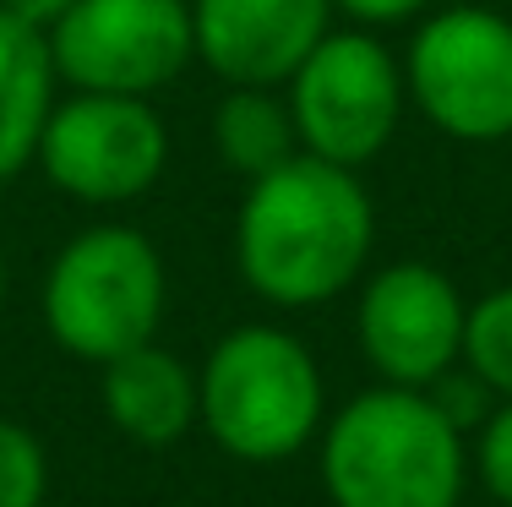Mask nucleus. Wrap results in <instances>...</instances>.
Returning <instances> with one entry per match:
<instances>
[{"label": "nucleus", "mask_w": 512, "mask_h": 507, "mask_svg": "<svg viewBox=\"0 0 512 507\" xmlns=\"http://www.w3.org/2000/svg\"><path fill=\"white\" fill-rule=\"evenodd\" d=\"M360 349L382 382L393 388H431L442 371L463 360V306L458 284L431 262H387L371 273L360 295Z\"/></svg>", "instance_id": "nucleus-9"}, {"label": "nucleus", "mask_w": 512, "mask_h": 507, "mask_svg": "<svg viewBox=\"0 0 512 507\" xmlns=\"http://www.w3.org/2000/svg\"><path fill=\"white\" fill-rule=\"evenodd\" d=\"M480 480L496 502L512 507V398L485 420V437H480Z\"/></svg>", "instance_id": "nucleus-16"}, {"label": "nucleus", "mask_w": 512, "mask_h": 507, "mask_svg": "<svg viewBox=\"0 0 512 507\" xmlns=\"http://www.w3.org/2000/svg\"><path fill=\"white\" fill-rule=\"evenodd\" d=\"M197 60L229 88H284L333 33V0H191Z\"/></svg>", "instance_id": "nucleus-10"}, {"label": "nucleus", "mask_w": 512, "mask_h": 507, "mask_svg": "<svg viewBox=\"0 0 512 507\" xmlns=\"http://www.w3.org/2000/svg\"><path fill=\"white\" fill-rule=\"evenodd\" d=\"M33 164L71 202L120 208L148 197L169 169V126L148 99L71 88V99H55L44 120Z\"/></svg>", "instance_id": "nucleus-7"}, {"label": "nucleus", "mask_w": 512, "mask_h": 507, "mask_svg": "<svg viewBox=\"0 0 512 507\" xmlns=\"http://www.w3.org/2000/svg\"><path fill=\"white\" fill-rule=\"evenodd\" d=\"M284 88H289L284 93L289 110H295L300 148L344 169L382 159V148L398 137V120H404V104H409L404 60L371 28L327 33L295 66V77Z\"/></svg>", "instance_id": "nucleus-5"}, {"label": "nucleus", "mask_w": 512, "mask_h": 507, "mask_svg": "<svg viewBox=\"0 0 512 507\" xmlns=\"http://www.w3.org/2000/svg\"><path fill=\"white\" fill-rule=\"evenodd\" d=\"M322 480L338 507H458L463 431L420 388H371L327 426Z\"/></svg>", "instance_id": "nucleus-2"}, {"label": "nucleus", "mask_w": 512, "mask_h": 507, "mask_svg": "<svg viewBox=\"0 0 512 507\" xmlns=\"http://www.w3.org/2000/svg\"><path fill=\"white\" fill-rule=\"evenodd\" d=\"M431 0H333V11H344L355 28H404V22L425 17Z\"/></svg>", "instance_id": "nucleus-17"}, {"label": "nucleus", "mask_w": 512, "mask_h": 507, "mask_svg": "<svg viewBox=\"0 0 512 507\" xmlns=\"http://www.w3.org/2000/svg\"><path fill=\"white\" fill-rule=\"evenodd\" d=\"M376 240V208L360 175L316 153H295L251 180L235 219V262L273 306H322L360 279Z\"/></svg>", "instance_id": "nucleus-1"}, {"label": "nucleus", "mask_w": 512, "mask_h": 507, "mask_svg": "<svg viewBox=\"0 0 512 507\" xmlns=\"http://www.w3.org/2000/svg\"><path fill=\"white\" fill-rule=\"evenodd\" d=\"M104 415L142 448H169L202 420V393L186 360L158 344H137L104 366Z\"/></svg>", "instance_id": "nucleus-11"}, {"label": "nucleus", "mask_w": 512, "mask_h": 507, "mask_svg": "<svg viewBox=\"0 0 512 507\" xmlns=\"http://www.w3.org/2000/svg\"><path fill=\"white\" fill-rule=\"evenodd\" d=\"M164 257L142 229L93 224L71 235L44 279V322L77 360L109 366L137 344H153L164 322Z\"/></svg>", "instance_id": "nucleus-4"}, {"label": "nucleus", "mask_w": 512, "mask_h": 507, "mask_svg": "<svg viewBox=\"0 0 512 507\" xmlns=\"http://www.w3.org/2000/svg\"><path fill=\"white\" fill-rule=\"evenodd\" d=\"M0 300H6V257H0Z\"/></svg>", "instance_id": "nucleus-19"}, {"label": "nucleus", "mask_w": 512, "mask_h": 507, "mask_svg": "<svg viewBox=\"0 0 512 507\" xmlns=\"http://www.w3.org/2000/svg\"><path fill=\"white\" fill-rule=\"evenodd\" d=\"M409 104L458 142L512 137V22L491 6L425 17L404 55Z\"/></svg>", "instance_id": "nucleus-6"}, {"label": "nucleus", "mask_w": 512, "mask_h": 507, "mask_svg": "<svg viewBox=\"0 0 512 507\" xmlns=\"http://www.w3.org/2000/svg\"><path fill=\"white\" fill-rule=\"evenodd\" d=\"M44 448L28 426L0 420V507H39L44 502Z\"/></svg>", "instance_id": "nucleus-15"}, {"label": "nucleus", "mask_w": 512, "mask_h": 507, "mask_svg": "<svg viewBox=\"0 0 512 507\" xmlns=\"http://www.w3.org/2000/svg\"><path fill=\"white\" fill-rule=\"evenodd\" d=\"M50 39L0 6V186L39 159L44 120L55 110Z\"/></svg>", "instance_id": "nucleus-12"}, {"label": "nucleus", "mask_w": 512, "mask_h": 507, "mask_svg": "<svg viewBox=\"0 0 512 507\" xmlns=\"http://www.w3.org/2000/svg\"><path fill=\"white\" fill-rule=\"evenodd\" d=\"M463 360L491 393L512 398V284L491 289L485 300L469 306L463 328Z\"/></svg>", "instance_id": "nucleus-14"}, {"label": "nucleus", "mask_w": 512, "mask_h": 507, "mask_svg": "<svg viewBox=\"0 0 512 507\" xmlns=\"http://www.w3.org/2000/svg\"><path fill=\"white\" fill-rule=\"evenodd\" d=\"M197 393L213 442L246 464H278L322 426V371L311 349L295 333L262 322L218 338Z\"/></svg>", "instance_id": "nucleus-3"}, {"label": "nucleus", "mask_w": 512, "mask_h": 507, "mask_svg": "<svg viewBox=\"0 0 512 507\" xmlns=\"http://www.w3.org/2000/svg\"><path fill=\"white\" fill-rule=\"evenodd\" d=\"M0 6L11 11V17L17 22H28V28H39V33H50L60 17H66L71 6H77V0H0Z\"/></svg>", "instance_id": "nucleus-18"}, {"label": "nucleus", "mask_w": 512, "mask_h": 507, "mask_svg": "<svg viewBox=\"0 0 512 507\" xmlns=\"http://www.w3.org/2000/svg\"><path fill=\"white\" fill-rule=\"evenodd\" d=\"M213 148L246 180H262L295 153H306L295 131V110L273 88H229L213 110Z\"/></svg>", "instance_id": "nucleus-13"}, {"label": "nucleus", "mask_w": 512, "mask_h": 507, "mask_svg": "<svg viewBox=\"0 0 512 507\" xmlns=\"http://www.w3.org/2000/svg\"><path fill=\"white\" fill-rule=\"evenodd\" d=\"M44 39L55 77L82 93L153 99L197 60L191 0H77Z\"/></svg>", "instance_id": "nucleus-8"}]
</instances>
